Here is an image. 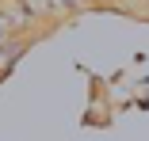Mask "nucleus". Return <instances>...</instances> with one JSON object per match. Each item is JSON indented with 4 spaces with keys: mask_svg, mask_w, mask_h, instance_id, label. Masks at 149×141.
<instances>
[{
    "mask_svg": "<svg viewBox=\"0 0 149 141\" xmlns=\"http://www.w3.org/2000/svg\"><path fill=\"white\" fill-rule=\"evenodd\" d=\"M84 4H107V0H84Z\"/></svg>",
    "mask_w": 149,
    "mask_h": 141,
    "instance_id": "nucleus-4",
    "label": "nucleus"
},
{
    "mask_svg": "<svg viewBox=\"0 0 149 141\" xmlns=\"http://www.w3.org/2000/svg\"><path fill=\"white\" fill-rule=\"evenodd\" d=\"M54 4H61V8H77V4H84V0H54Z\"/></svg>",
    "mask_w": 149,
    "mask_h": 141,
    "instance_id": "nucleus-3",
    "label": "nucleus"
},
{
    "mask_svg": "<svg viewBox=\"0 0 149 141\" xmlns=\"http://www.w3.org/2000/svg\"><path fill=\"white\" fill-rule=\"evenodd\" d=\"M23 53H27V38H23V35H12L8 42H0V76H4Z\"/></svg>",
    "mask_w": 149,
    "mask_h": 141,
    "instance_id": "nucleus-1",
    "label": "nucleus"
},
{
    "mask_svg": "<svg viewBox=\"0 0 149 141\" xmlns=\"http://www.w3.org/2000/svg\"><path fill=\"white\" fill-rule=\"evenodd\" d=\"M8 38H12V19L0 12V42H8Z\"/></svg>",
    "mask_w": 149,
    "mask_h": 141,
    "instance_id": "nucleus-2",
    "label": "nucleus"
}]
</instances>
